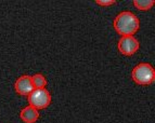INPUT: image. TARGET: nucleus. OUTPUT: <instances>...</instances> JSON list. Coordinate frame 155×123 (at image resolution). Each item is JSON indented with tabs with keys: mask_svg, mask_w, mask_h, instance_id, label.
I'll return each instance as SVG.
<instances>
[{
	"mask_svg": "<svg viewBox=\"0 0 155 123\" xmlns=\"http://www.w3.org/2000/svg\"><path fill=\"white\" fill-rule=\"evenodd\" d=\"M31 82H33L34 89H46L47 87V79L44 74H35L31 76Z\"/></svg>",
	"mask_w": 155,
	"mask_h": 123,
	"instance_id": "obj_7",
	"label": "nucleus"
},
{
	"mask_svg": "<svg viewBox=\"0 0 155 123\" xmlns=\"http://www.w3.org/2000/svg\"><path fill=\"white\" fill-rule=\"evenodd\" d=\"M39 110L31 106H26L20 111V118L24 123H35L39 119Z\"/></svg>",
	"mask_w": 155,
	"mask_h": 123,
	"instance_id": "obj_6",
	"label": "nucleus"
},
{
	"mask_svg": "<svg viewBox=\"0 0 155 123\" xmlns=\"http://www.w3.org/2000/svg\"><path fill=\"white\" fill-rule=\"evenodd\" d=\"M154 0H134V8L141 11H147L151 10L154 5Z\"/></svg>",
	"mask_w": 155,
	"mask_h": 123,
	"instance_id": "obj_8",
	"label": "nucleus"
},
{
	"mask_svg": "<svg viewBox=\"0 0 155 123\" xmlns=\"http://www.w3.org/2000/svg\"><path fill=\"white\" fill-rule=\"evenodd\" d=\"M96 3L100 7H110L116 3L115 0H96Z\"/></svg>",
	"mask_w": 155,
	"mask_h": 123,
	"instance_id": "obj_9",
	"label": "nucleus"
},
{
	"mask_svg": "<svg viewBox=\"0 0 155 123\" xmlns=\"http://www.w3.org/2000/svg\"><path fill=\"white\" fill-rule=\"evenodd\" d=\"M114 29L122 37L134 36L140 28V20L130 11H123L114 20Z\"/></svg>",
	"mask_w": 155,
	"mask_h": 123,
	"instance_id": "obj_1",
	"label": "nucleus"
},
{
	"mask_svg": "<svg viewBox=\"0 0 155 123\" xmlns=\"http://www.w3.org/2000/svg\"><path fill=\"white\" fill-rule=\"evenodd\" d=\"M131 78L139 85H150L155 80V70L149 63H140L134 67Z\"/></svg>",
	"mask_w": 155,
	"mask_h": 123,
	"instance_id": "obj_2",
	"label": "nucleus"
},
{
	"mask_svg": "<svg viewBox=\"0 0 155 123\" xmlns=\"http://www.w3.org/2000/svg\"><path fill=\"white\" fill-rule=\"evenodd\" d=\"M14 90L21 96H28L35 89H34L31 78L28 74H23L16 79L14 83Z\"/></svg>",
	"mask_w": 155,
	"mask_h": 123,
	"instance_id": "obj_5",
	"label": "nucleus"
},
{
	"mask_svg": "<svg viewBox=\"0 0 155 123\" xmlns=\"http://www.w3.org/2000/svg\"><path fill=\"white\" fill-rule=\"evenodd\" d=\"M140 43L134 36H125L118 40L117 49L125 56H131L139 50Z\"/></svg>",
	"mask_w": 155,
	"mask_h": 123,
	"instance_id": "obj_4",
	"label": "nucleus"
},
{
	"mask_svg": "<svg viewBox=\"0 0 155 123\" xmlns=\"http://www.w3.org/2000/svg\"><path fill=\"white\" fill-rule=\"evenodd\" d=\"M27 97H28V105L37 110L48 108L52 100L51 94L47 89H35Z\"/></svg>",
	"mask_w": 155,
	"mask_h": 123,
	"instance_id": "obj_3",
	"label": "nucleus"
}]
</instances>
